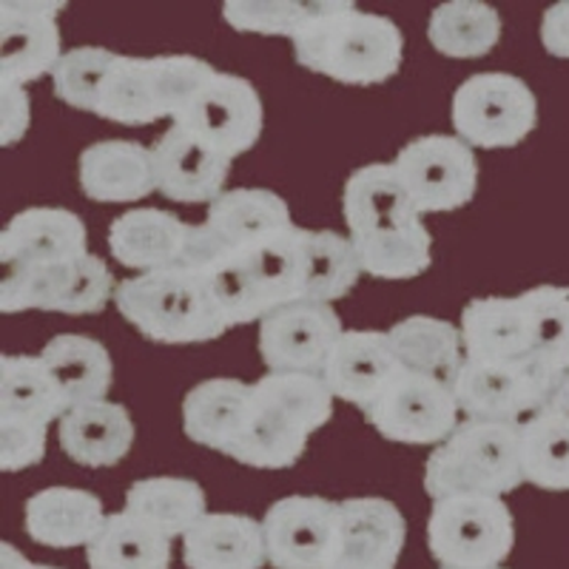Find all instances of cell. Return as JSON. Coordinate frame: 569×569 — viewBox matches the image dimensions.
I'll use <instances>...</instances> for the list:
<instances>
[{
    "label": "cell",
    "mask_w": 569,
    "mask_h": 569,
    "mask_svg": "<svg viewBox=\"0 0 569 569\" xmlns=\"http://www.w3.org/2000/svg\"><path fill=\"white\" fill-rule=\"evenodd\" d=\"M0 569H60L46 567V563H32L23 552H18L12 543H0Z\"/></svg>",
    "instance_id": "cell-44"
},
{
    "label": "cell",
    "mask_w": 569,
    "mask_h": 569,
    "mask_svg": "<svg viewBox=\"0 0 569 569\" xmlns=\"http://www.w3.org/2000/svg\"><path fill=\"white\" fill-rule=\"evenodd\" d=\"M29 131V94L23 86L0 80V142L14 146Z\"/></svg>",
    "instance_id": "cell-42"
},
{
    "label": "cell",
    "mask_w": 569,
    "mask_h": 569,
    "mask_svg": "<svg viewBox=\"0 0 569 569\" xmlns=\"http://www.w3.org/2000/svg\"><path fill=\"white\" fill-rule=\"evenodd\" d=\"M342 333V319L330 305L299 299L259 322V353L268 373L322 376Z\"/></svg>",
    "instance_id": "cell-15"
},
{
    "label": "cell",
    "mask_w": 569,
    "mask_h": 569,
    "mask_svg": "<svg viewBox=\"0 0 569 569\" xmlns=\"http://www.w3.org/2000/svg\"><path fill=\"white\" fill-rule=\"evenodd\" d=\"M390 348L401 370L427 376L433 382L453 388L465 368L461 328L433 317H408L388 330Z\"/></svg>",
    "instance_id": "cell-30"
},
{
    "label": "cell",
    "mask_w": 569,
    "mask_h": 569,
    "mask_svg": "<svg viewBox=\"0 0 569 569\" xmlns=\"http://www.w3.org/2000/svg\"><path fill=\"white\" fill-rule=\"evenodd\" d=\"M345 222L362 271L376 279H413L433 262V237L401 186L393 162H370L345 182Z\"/></svg>",
    "instance_id": "cell-1"
},
{
    "label": "cell",
    "mask_w": 569,
    "mask_h": 569,
    "mask_svg": "<svg viewBox=\"0 0 569 569\" xmlns=\"http://www.w3.org/2000/svg\"><path fill=\"white\" fill-rule=\"evenodd\" d=\"M188 569H262L268 561L262 525L237 512H206L182 536Z\"/></svg>",
    "instance_id": "cell-26"
},
{
    "label": "cell",
    "mask_w": 569,
    "mask_h": 569,
    "mask_svg": "<svg viewBox=\"0 0 569 569\" xmlns=\"http://www.w3.org/2000/svg\"><path fill=\"white\" fill-rule=\"evenodd\" d=\"M126 512L142 518L162 536H186L206 516V490L191 479L154 476L140 479L126 492Z\"/></svg>",
    "instance_id": "cell-34"
},
{
    "label": "cell",
    "mask_w": 569,
    "mask_h": 569,
    "mask_svg": "<svg viewBox=\"0 0 569 569\" xmlns=\"http://www.w3.org/2000/svg\"><path fill=\"white\" fill-rule=\"evenodd\" d=\"M40 359L52 370L69 410L103 401L114 379L109 350L98 339L80 337V333H60L52 342H46Z\"/></svg>",
    "instance_id": "cell-31"
},
{
    "label": "cell",
    "mask_w": 569,
    "mask_h": 569,
    "mask_svg": "<svg viewBox=\"0 0 569 569\" xmlns=\"http://www.w3.org/2000/svg\"><path fill=\"white\" fill-rule=\"evenodd\" d=\"M521 481V425L465 419L425 465V490L433 501L453 496L501 498Z\"/></svg>",
    "instance_id": "cell-6"
},
{
    "label": "cell",
    "mask_w": 569,
    "mask_h": 569,
    "mask_svg": "<svg viewBox=\"0 0 569 569\" xmlns=\"http://www.w3.org/2000/svg\"><path fill=\"white\" fill-rule=\"evenodd\" d=\"M206 226L226 253L253 251L293 226L291 208L266 188H231L208 206Z\"/></svg>",
    "instance_id": "cell-24"
},
{
    "label": "cell",
    "mask_w": 569,
    "mask_h": 569,
    "mask_svg": "<svg viewBox=\"0 0 569 569\" xmlns=\"http://www.w3.org/2000/svg\"><path fill=\"white\" fill-rule=\"evenodd\" d=\"M362 277L350 237L333 231H308L302 246V299L330 305L353 291Z\"/></svg>",
    "instance_id": "cell-36"
},
{
    "label": "cell",
    "mask_w": 569,
    "mask_h": 569,
    "mask_svg": "<svg viewBox=\"0 0 569 569\" xmlns=\"http://www.w3.org/2000/svg\"><path fill=\"white\" fill-rule=\"evenodd\" d=\"M563 376L550 373L536 359L518 362H479L467 359L461 368L456 399L467 419L525 425L550 405Z\"/></svg>",
    "instance_id": "cell-11"
},
{
    "label": "cell",
    "mask_w": 569,
    "mask_h": 569,
    "mask_svg": "<svg viewBox=\"0 0 569 569\" xmlns=\"http://www.w3.org/2000/svg\"><path fill=\"white\" fill-rule=\"evenodd\" d=\"M60 12L49 0H0V80L27 86L58 69Z\"/></svg>",
    "instance_id": "cell-17"
},
{
    "label": "cell",
    "mask_w": 569,
    "mask_h": 569,
    "mask_svg": "<svg viewBox=\"0 0 569 569\" xmlns=\"http://www.w3.org/2000/svg\"><path fill=\"white\" fill-rule=\"evenodd\" d=\"M83 220L66 208H27L14 213L0 233V268H40L54 262H69L86 248Z\"/></svg>",
    "instance_id": "cell-20"
},
{
    "label": "cell",
    "mask_w": 569,
    "mask_h": 569,
    "mask_svg": "<svg viewBox=\"0 0 569 569\" xmlns=\"http://www.w3.org/2000/svg\"><path fill=\"white\" fill-rule=\"evenodd\" d=\"M251 399L253 385L240 379H208L191 388L182 401V427L188 439L228 456L246 433Z\"/></svg>",
    "instance_id": "cell-27"
},
{
    "label": "cell",
    "mask_w": 569,
    "mask_h": 569,
    "mask_svg": "<svg viewBox=\"0 0 569 569\" xmlns=\"http://www.w3.org/2000/svg\"><path fill=\"white\" fill-rule=\"evenodd\" d=\"M174 123L200 137L226 160H233L257 146L266 117L251 80L213 71Z\"/></svg>",
    "instance_id": "cell-14"
},
{
    "label": "cell",
    "mask_w": 569,
    "mask_h": 569,
    "mask_svg": "<svg viewBox=\"0 0 569 569\" xmlns=\"http://www.w3.org/2000/svg\"><path fill=\"white\" fill-rule=\"evenodd\" d=\"M211 74L213 66L191 54H117L100 94L98 117L123 126H149L162 117L177 120Z\"/></svg>",
    "instance_id": "cell-7"
},
{
    "label": "cell",
    "mask_w": 569,
    "mask_h": 569,
    "mask_svg": "<svg viewBox=\"0 0 569 569\" xmlns=\"http://www.w3.org/2000/svg\"><path fill=\"white\" fill-rule=\"evenodd\" d=\"M427 38L447 58H485L501 40V14L479 0H450L433 9Z\"/></svg>",
    "instance_id": "cell-35"
},
{
    "label": "cell",
    "mask_w": 569,
    "mask_h": 569,
    "mask_svg": "<svg viewBox=\"0 0 569 569\" xmlns=\"http://www.w3.org/2000/svg\"><path fill=\"white\" fill-rule=\"evenodd\" d=\"M459 399L453 388L427 379V376L401 370L393 376L365 419L388 441L401 445H441L453 436L459 421Z\"/></svg>",
    "instance_id": "cell-13"
},
{
    "label": "cell",
    "mask_w": 569,
    "mask_h": 569,
    "mask_svg": "<svg viewBox=\"0 0 569 569\" xmlns=\"http://www.w3.org/2000/svg\"><path fill=\"white\" fill-rule=\"evenodd\" d=\"M541 43L556 58L569 60V0L556 3L541 18Z\"/></svg>",
    "instance_id": "cell-43"
},
{
    "label": "cell",
    "mask_w": 569,
    "mask_h": 569,
    "mask_svg": "<svg viewBox=\"0 0 569 569\" xmlns=\"http://www.w3.org/2000/svg\"><path fill=\"white\" fill-rule=\"evenodd\" d=\"M80 188L94 202H137L157 191L151 149L131 140L91 142L80 154Z\"/></svg>",
    "instance_id": "cell-25"
},
{
    "label": "cell",
    "mask_w": 569,
    "mask_h": 569,
    "mask_svg": "<svg viewBox=\"0 0 569 569\" xmlns=\"http://www.w3.org/2000/svg\"><path fill=\"white\" fill-rule=\"evenodd\" d=\"M60 447L83 467H111L129 456L134 445V421L117 401H91L71 408L60 419Z\"/></svg>",
    "instance_id": "cell-29"
},
{
    "label": "cell",
    "mask_w": 569,
    "mask_h": 569,
    "mask_svg": "<svg viewBox=\"0 0 569 569\" xmlns=\"http://www.w3.org/2000/svg\"><path fill=\"white\" fill-rule=\"evenodd\" d=\"M393 169L419 213L465 208L479 188V160L461 137H416L396 154Z\"/></svg>",
    "instance_id": "cell-12"
},
{
    "label": "cell",
    "mask_w": 569,
    "mask_h": 569,
    "mask_svg": "<svg viewBox=\"0 0 569 569\" xmlns=\"http://www.w3.org/2000/svg\"><path fill=\"white\" fill-rule=\"evenodd\" d=\"M69 413L52 370L40 356H3L0 359V419L52 425Z\"/></svg>",
    "instance_id": "cell-33"
},
{
    "label": "cell",
    "mask_w": 569,
    "mask_h": 569,
    "mask_svg": "<svg viewBox=\"0 0 569 569\" xmlns=\"http://www.w3.org/2000/svg\"><path fill=\"white\" fill-rule=\"evenodd\" d=\"M512 543L516 521L501 498H441L427 518V547L445 569H498Z\"/></svg>",
    "instance_id": "cell-8"
},
{
    "label": "cell",
    "mask_w": 569,
    "mask_h": 569,
    "mask_svg": "<svg viewBox=\"0 0 569 569\" xmlns=\"http://www.w3.org/2000/svg\"><path fill=\"white\" fill-rule=\"evenodd\" d=\"M530 313L532 359L556 376L569 373V288L538 284L521 293Z\"/></svg>",
    "instance_id": "cell-38"
},
{
    "label": "cell",
    "mask_w": 569,
    "mask_h": 569,
    "mask_svg": "<svg viewBox=\"0 0 569 569\" xmlns=\"http://www.w3.org/2000/svg\"><path fill=\"white\" fill-rule=\"evenodd\" d=\"M27 532L54 550L89 547L106 521L103 501L78 487H46L27 501Z\"/></svg>",
    "instance_id": "cell-28"
},
{
    "label": "cell",
    "mask_w": 569,
    "mask_h": 569,
    "mask_svg": "<svg viewBox=\"0 0 569 569\" xmlns=\"http://www.w3.org/2000/svg\"><path fill=\"white\" fill-rule=\"evenodd\" d=\"M543 410H550V413L561 416V419L569 421V373L563 376L561 382H558V388H556V393H552L550 405H547Z\"/></svg>",
    "instance_id": "cell-45"
},
{
    "label": "cell",
    "mask_w": 569,
    "mask_h": 569,
    "mask_svg": "<svg viewBox=\"0 0 569 569\" xmlns=\"http://www.w3.org/2000/svg\"><path fill=\"white\" fill-rule=\"evenodd\" d=\"M498 569H501V567H498Z\"/></svg>",
    "instance_id": "cell-46"
},
{
    "label": "cell",
    "mask_w": 569,
    "mask_h": 569,
    "mask_svg": "<svg viewBox=\"0 0 569 569\" xmlns=\"http://www.w3.org/2000/svg\"><path fill=\"white\" fill-rule=\"evenodd\" d=\"M46 456V425L0 419V470L18 472Z\"/></svg>",
    "instance_id": "cell-41"
},
{
    "label": "cell",
    "mask_w": 569,
    "mask_h": 569,
    "mask_svg": "<svg viewBox=\"0 0 569 569\" xmlns=\"http://www.w3.org/2000/svg\"><path fill=\"white\" fill-rule=\"evenodd\" d=\"M525 481L541 490H569V421L541 410L521 425Z\"/></svg>",
    "instance_id": "cell-37"
},
{
    "label": "cell",
    "mask_w": 569,
    "mask_h": 569,
    "mask_svg": "<svg viewBox=\"0 0 569 569\" xmlns=\"http://www.w3.org/2000/svg\"><path fill=\"white\" fill-rule=\"evenodd\" d=\"M114 305L142 337L160 345L213 342L231 330L206 279L182 266L123 279Z\"/></svg>",
    "instance_id": "cell-5"
},
{
    "label": "cell",
    "mask_w": 569,
    "mask_h": 569,
    "mask_svg": "<svg viewBox=\"0 0 569 569\" xmlns=\"http://www.w3.org/2000/svg\"><path fill=\"white\" fill-rule=\"evenodd\" d=\"M305 228L291 226L266 246L226 253L200 273L228 328L262 322L282 305L302 299Z\"/></svg>",
    "instance_id": "cell-4"
},
{
    "label": "cell",
    "mask_w": 569,
    "mask_h": 569,
    "mask_svg": "<svg viewBox=\"0 0 569 569\" xmlns=\"http://www.w3.org/2000/svg\"><path fill=\"white\" fill-rule=\"evenodd\" d=\"M86 563L89 569H169L171 538L131 512H114L86 547Z\"/></svg>",
    "instance_id": "cell-32"
},
{
    "label": "cell",
    "mask_w": 569,
    "mask_h": 569,
    "mask_svg": "<svg viewBox=\"0 0 569 569\" xmlns=\"http://www.w3.org/2000/svg\"><path fill=\"white\" fill-rule=\"evenodd\" d=\"M333 399L325 376L266 373L253 385L246 433L228 456L257 470L293 467L313 430L333 416Z\"/></svg>",
    "instance_id": "cell-2"
},
{
    "label": "cell",
    "mask_w": 569,
    "mask_h": 569,
    "mask_svg": "<svg viewBox=\"0 0 569 569\" xmlns=\"http://www.w3.org/2000/svg\"><path fill=\"white\" fill-rule=\"evenodd\" d=\"M337 527V501L319 496L279 498L262 518L268 563L273 569H328Z\"/></svg>",
    "instance_id": "cell-16"
},
{
    "label": "cell",
    "mask_w": 569,
    "mask_h": 569,
    "mask_svg": "<svg viewBox=\"0 0 569 569\" xmlns=\"http://www.w3.org/2000/svg\"><path fill=\"white\" fill-rule=\"evenodd\" d=\"M0 311L29 308L58 313H100L114 297V277L98 253L40 268H0Z\"/></svg>",
    "instance_id": "cell-9"
},
{
    "label": "cell",
    "mask_w": 569,
    "mask_h": 569,
    "mask_svg": "<svg viewBox=\"0 0 569 569\" xmlns=\"http://www.w3.org/2000/svg\"><path fill=\"white\" fill-rule=\"evenodd\" d=\"M342 0H228L222 7V18L237 32H257V34H288L297 40L305 34L317 20L337 12Z\"/></svg>",
    "instance_id": "cell-39"
},
{
    "label": "cell",
    "mask_w": 569,
    "mask_h": 569,
    "mask_svg": "<svg viewBox=\"0 0 569 569\" xmlns=\"http://www.w3.org/2000/svg\"><path fill=\"white\" fill-rule=\"evenodd\" d=\"M408 538L399 507L388 498H348L339 505L337 547L328 569H396Z\"/></svg>",
    "instance_id": "cell-18"
},
{
    "label": "cell",
    "mask_w": 569,
    "mask_h": 569,
    "mask_svg": "<svg viewBox=\"0 0 569 569\" xmlns=\"http://www.w3.org/2000/svg\"><path fill=\"white\" fill-rule=\"evenodd\" d=\"M293 58L302 69L339 83L376 86L401 69L405 38L390 18L342 0L337 12L293 40Z\"/></svg>",
    "instance_id": "cell-3"
},
{
    "label": "cell",
    "mask_w": 569,
    "mask_h": 569,
    "mask_svg": "<svg viewBox=\"0 0 569 569\" xmlns=\"http://www.w3.org/2000/svg\"><path fill=\"white\" fill-rule=\"evenodd\" d=\"M399 373L388 333L379 330H345L325 368V382L337 399L356 408H373Z\"/></svg>",
    "instance_id": "cell-21"
},
{
    "label": "cell",
    "mask_w": 569,
    "mask_h": 569,
    "mask_svg": "<svg viewBox=\"0 0 569 569\" xmlns=\"http://www.w3.org/2000/svg\"><path fill=\"white\" fill-rule=\"evenodd\" d=\"M154 160V182L166 200L188 202H213L231 174V160L206 146L197 134L182 126H171L160 140L151 146Z\"/></svg>",
    "instance_id": "cell-19"
},
{
    "label": "cell",
    "mask_w": 569,
    "mask_h": 569,
    "mask_svg": "<svg viewBox=\"0 0 569 569\" xmlns=\"http://www.w3.org/2000/svg\"><path fill=\"white\" fill-rule=\"evenodd\" d=\"M456 134L479 149H510L525 140L538 120L530 86L507 71H481L456 89L450 106Z\"/></svg>",
    "instance_id": "cell-10"
},
{
    "label": "cell",
    "mask_w": 569,
    "mask_h": 569,
    "mask_svg": "<svg viewBox=\"0 0 569 569\" xmlns=\"http://www.w3.org/2000/svg\"><path fill=\"white\" fill-rule=\"evenodd\" d=\"M191 226L162 208H131L109 226V248L120 266L151 273L180 266Z\"/></svg>",
    "instance_id": "cell-22"
},
{
    "label": "cell",
    "mask_w": 569,
    "mask_h": 569,
    "mask_svg": "<svg viewBox=\"0 0 569 569\" xmlns=\"http://www.w3.org/2000/svg\"><path fill=\"white\" fill-rule=\"evenodd\" d=\"M117 54L103 49V46H80L71 49L60 58L58 69L52 71L54 94L71 109L91 111L98 114L100 94H103L106 78H109L111 66Z\"/></svg>",
    "instance_id": "cell-40"
},
{
    "label": "cell",
    "mask_w": 569,
    "mask_h": 569,
    "mask_svg": "<svg viewBox=\"0 0 569 569\" xmlns=\"http://www.w3.org/2000/svg\"><path fill=\"white\" fill-rule=\"evenodd\" d=\"M461 342L467 359H479V362L532 359V328L525 299H472L461 311Z\"/></svg>",
    "instance_id": "cell-23"
}]
</instances>
